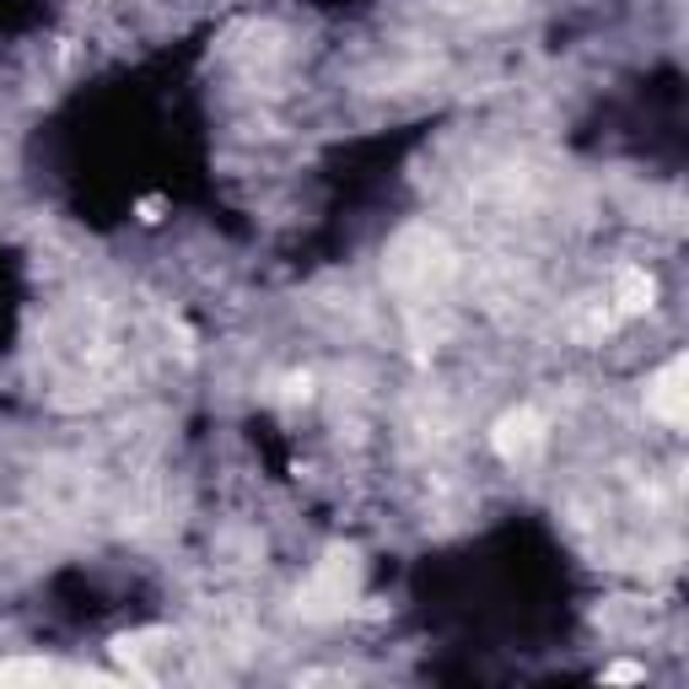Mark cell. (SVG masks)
Instances as JSON below:
<instances>
[{
  "label": "cell",
  "instance_id": "6da1fadb",
  "mask_svg": "<svg viewBox=\"0 0 689 689\" xmlns=\"http://www.w3.org/2000/svg\"><path fill=\"white\" fill-rule=\"evenodd\" d=\"M496 452H502V463L512 469H523V463H533L539 452H544V441H550V426H544V415L539 410H528V404H517V410H506L502 421H496Z\"/></svg>",
  "mask_w": 689,
  "mask_h": 689
},
{
  "label": "cell",
  "instance_id": "7a4b0ae2",
  "mask_svg": "<svg viewBox=\"0 0 689 689\" xmlns=\"http://www.w3.org/2000/svg\"><path fill=\"white\" fill-rule=\"evenodd\" d=\"M646 415L663 421L668 432H679L689 421V361L685 356L663 361V372L646 382Z\"/></svg>",
  "mask_w": 689,
  "mask_h": 689
},
{
  "label": "cell",
  "instance_id": "3957f363",
  "mask_svg": "<svg viewBox=\"0 0 689 689\" xmlns=\"http://www.w3.org/2000/svg\"><path fill=\"white\" fill-rule=\"evenodd\" d=\"M657 308V275L646 264H625L615 275V313L620 318H641Z\"/></svg>",
  "mask_w": 689,
  "mask_h": 689
},
{
  "label": "cell",
  "instance_id": "277c9868",
  "mask_svg": "<svg viewBox=\"0 0 689 689\" xmlns=\"http://www.w3.org/2000/svg\"><path fill=\"white\" fill-rule=\"evenodd\" d=\"M16 679H55V668L49 663H0V685H16Z\"/></svg>",
  "mask_w": 689,
  "mask_h": 689
},
{
  "label": "cell",
  "instance_id": "5b68a950",
  "mask_svg": "<svg viewBox=\"0 0 689 689\" xmlns=\"http://www.w3.org/2000/svg\"><path fill=\"white\" fill-rule=\"evenodd\" d=\"M641 679H646L641 663H609L604 668V685H641Z\"/></svg>",
  "mask_w": 689,
  "mask_h": 689
},
{
  "label": "cell",
  "instance_id": "8992f818",
  "mask_svg": "<svg viewBox=\"0 0 689 689\" xmlns=\"http://www.w3.org/2000/svg\"><path fill=\"white\" fill-rule=\"evenodd\" d=\"M140 221H162V199H140Z\"/></svg>",
  "mask_w": 689,
  "mask_h": 689
}]
</instances>
